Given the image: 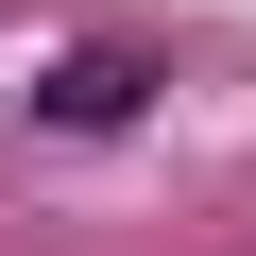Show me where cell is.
<instances>
[{
	"label": "cell",
	"instance_id": "obj_2",
	"mask_svg": "<svg viewBox=\"0 0 256 256\" xmlns=\"http://www.w3.org/2000/svg\"><path fill=\"white\" fill-rule=\"evenodd\" d=\"M222 256H256V239H222Z\"/></svg>",
	"mask_w": 256,
	"mask_h": 256
},
{
	"label": "cell",
	"instance_id": "obj_1",
	"mask_svg": "<svg viewBox=\"0 0 256 256\" xmlns=\"http://www.w3.org/2000/svg\"><path fill=\"white\" fill-rule=\"evenodd\" d=\"M34 120H52V137H120V120H154V52H120V34L52 52V68H34Z\"/></svg>",
	"mask_w": 256,
	"mask_h": 256
}]
</instances>
